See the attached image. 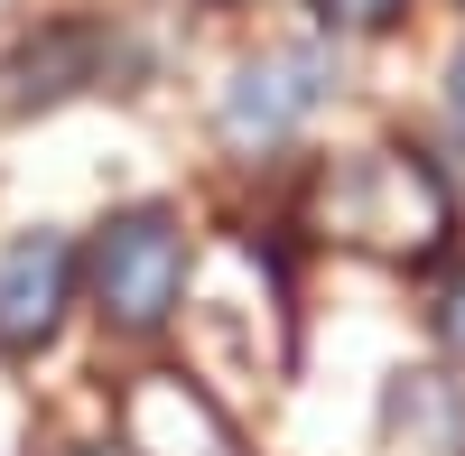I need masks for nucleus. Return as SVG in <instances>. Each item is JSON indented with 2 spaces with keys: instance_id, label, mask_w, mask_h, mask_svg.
<instances>
[{
  "instance_id": "nucleus-1",
  "label": "nucleus",
  "mask_w": 465,
  "mask_h": 456,
  "mask_svg": "<svg viewBox=\"0 0 465 456\" xmlns=\"http://www.w3.org/2000/svg\"><path fill=\"white\" fill-rule=\"evenodd\" d=\"M317 214H326L335 243H354L372 261H429L456 233L447 177L429 168V149H410V140H381V149H363V159H344L326 177V205Z\"/></svg>"
},
{
  "instance_id": "nucleus-2",
  "label": "nucleus",
  "mask_w": 465,
  "mask_h": 456,
  "mask_svg": "<svg viewBox=\"0 0 465 456\" xmlns=\"http://www.w3.org/2000/svg\"><path fill=\"white\" fill-rule=\"evenodd\" d=\"M186 280H196V252H186V223L168 205H122V214L94 223V243H84V298H94V317L112 335H131V345L168 335L177 308H186Z\"/></svg>"
},
{
  "instance_id": "nucleus-3",
  "label": "nucleus",
  "mask_w": 465,
  "mask_h": 456,
  "mask_svg": "<svg viewBox=\"0 0 465 456\" xmlns=\"http://www.w3.org/2000/svg\"><path fill=\"white\" fill-rule=\"evenodd\" d=\"M122 456H252L242 429L196 372H131L122 382Z\"/></svg>"
},
{
  "instance_id": "nucleus-4",
  "label": "nucleus",
  "mask_w": 465,
  "mask_h": 456,
  "mask_svg": "<svg viewBox=\"0 0 465 456\" xmlns=\"http://www.w3.org/2000/svg\"><path fill=\"white\" fill-rule=\"evenodd\" d=\"M326 84H335L326 47H270V56H252V65H232L214 122H223L232 149H270V140H289L307 112L326 103Z\"/></svg>"
},
{
  "instance_id": "nucleus-5",
  "label": "nucleus",
  "mask_w": 465,
  "mask_h": 456,
  "mask_svg": "<svg viewBox=\"0 0 465 456\" xmlns=\"http://www.w3.org/2000/svg\"><path fill=\"white\" fill-rule=\"evenodd\" d=\"M74 298H84V252L65 233H19L0 252V354H47Z\"/></svg>"
},
{
  "instance_id": "nucleus-6",
  "label": "nucleus",
  "mask_w": 465,
  "mask_h": 456,
  "mask_svg": "<svg viewBox=\"0 0 465 456\" xmlns=\"http://www.w3.org/2000/svg\"><path fill=\"white\" fill-rule=\"evenodd\" d=\"M94 74H103V37H94L84 19L28 37L19 56H0V122H19V112H47V103H65V94H84Z\"/></svg>"
},
{
  "instance_id": "nucleus-7",
  "label": "nucleus",
  "mask_w": 465,
  "mask_h": 456,
  "mask_svg": "<svg viewBox=\"0 0 465 456\" xmlns=\"http://www.w3.org/2000/svg\"><path fill=\"white\" fill-rule=\"evenodd\" d=\"M317 19H326V28L372 37V28H401V19H410V0H317Z\"/></svg>"
},
{
  "instance_id": "nucleus-8",
  "label": "nucleus",
  "mask_w": 465,
  "mask_h": 456,
  "mask_svg": "<svg viewBox=\"0 0 465 456\" xmlns=\"http://www.w3.org/2000/svg\"><path fill=\"white\" fill-rule=\"evenodd\" d=\"M438 345H447V354L465 363V280H456V289L438 298Z\"/></svg>"
},
{
  "instance_id": "nucleus-9",
  "label": "nucleus",
  "mask_w": 465,
  "mask_h": 456,
  "mask_svg": "<svg viewBox=\"0 0 465 456\" xmlns=\"http://www.w3.org/2000/svg\"><path fill=\"white\" fill-rule=\"evenodd\" d=\"M447 112H456V131H465V47H456V65H447Z\"/></svg>"
},
{
  "instance_id": "nucleus-10",
  "label": "nucleus",
  "mask_w": 465,
  "mask_h": 456,
  "mask_svg": "<svg viewBox=\"0 0 465 456\" xmlns=\"http://www.w3.org/2000/svg\"><path fill=\"white\" fill-rule=\"evenodd\" d=\"M84 456H112V447H84Z\"/></svg>"
},
{
  "instance_id": "nucleus-11",
  "label": "nucleus",
  "mask_w": 465,
  "mask_h": 456,
  "mask_svg": "<svg viewBox=\"0 0 465 456\" xmlns=\"http://www.w3.org/2000/svg\"><path fill=\"white\" fill-rule=\"evenodd\" d=\"M456 10H465V0H456Z\"/></svg>"
}]
</instances>
